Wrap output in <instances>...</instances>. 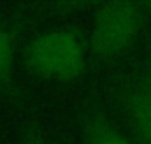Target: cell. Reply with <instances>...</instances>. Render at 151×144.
<instances>
[{
  "label": "cell",
  "instance_id": "obj_6",
  "mask_svg": "<svg viewBox=\"0 0 151 144\" xmlns=\"http://www.w3.org/2000/svg\"><path fill=\"white\" fill-rule=\"evenodd\" d=\"M19 144H51V143L44 137V134H42L39 128L28 125V127H25V130H23V135H21Z\"/></svg>",
  "mask_w": 151,
  "mask_h": 144
},
{
  "label": "cell",
  "instance_id": "obj_3",
  "mask_svg": "<svg viewBox=\"0 0 151 144\" xmlns=\"http://www.w3.org/2000/svg\"><path fill=\"white\" fill-rule=\"evenodd\" d=\"M116 102L137 144H151V72L123 77L116 86Z\"/></svg>",
  "mask_w": 151,
  "mask_h": 144
},
{
  "label": "cell",
  "instance_id": "obj_5",
  "mask_svg": "<svg viewBox=\"0 0 151 144\" xmlns=\"http://www.w3.org/2000/svg\"><path fill=\"white\" fill-rule=\"evenodd\" d=\"M14 60H16V34L14 30L0 21V93L11 88L14 79Z\"/></svg>",
  "mask_w": 151,
  "mask_h": 144
},
{
  "label": "cell",
  "instance_id": "obj_1",
  "mask_svg": "<svg viewBox=\"0 0 151 144\" xmlns=\"http://www.w3.org/2000/svg\"><path fill=\"white\" fill-rule=\"evenodd\" d=\"M88 40L76 28L47 30L34 37L25 49L28 71L44 81L72 83L88 65Z\"/></svg>",
  "mask_w": 151,
  "mask_h": 144
},
{
  "label": "cell",
  "instance_id": "obj_2",
  "mask_svg": "<svg viewBox=\"0 0 151 144\" xmlns=\"http://www.w3.org/2000/svg\"><path fill=\"white\" fill-rule=\"evenodd\" d=\"M148 18L146 4L106 2L95 11L88 53L99 62H113L127 55L137 42Z\"/></svg>",
  "mask_w": 151,
  "mask_h": 144
},
{
  "label": "cell",
  "instance_id": "obj_7",
  "mask_svg": "<svg viewBox=\"0 0 151 144\" xmlns=\"http://www.w3.org/2000/svg\"><path fill=\"white\" fill-rule=\"evenodd\" d=\"M146 11H148V16H151V2L146 4Z\"/></svg>",
  "mask_w": 151,
  "mask_h": 144
},
{
  "label": "cell",
  "instance_id": "obj_4",
  "mask_svg": "<svg viewBox=\"0 0 151 144\" xmlns=\"http://www.w3.org/2000/svg\"><path fill=\"white\" fill-rule=\"evenodd\" d=\"M79 130L84 144H137L132 141L99 104H88L79 114Z\"/></svg>",
  "mask_w": 151,
  "mask_h": 144
}]
</instances>
